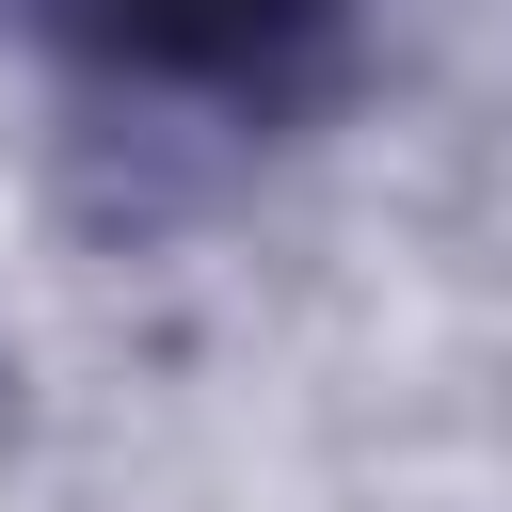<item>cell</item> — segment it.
Returning <instances> with one entry per match:
<instances>
[{
    "label": "cell",
    "instance_id": "cell-1",
    "mask_svg": "<svg viewBox=\"0 0 512 512\" xmlns=\"http://www.w3.org/2000/svg\"><path fill=\"white\" fill-rule=\"evenodd\" d=\"M112 64H160V80H240L304 32V0H64Z\"/></svg>",
    "mask_w": 512,
    "mask_h": 512
}]
</instances>
